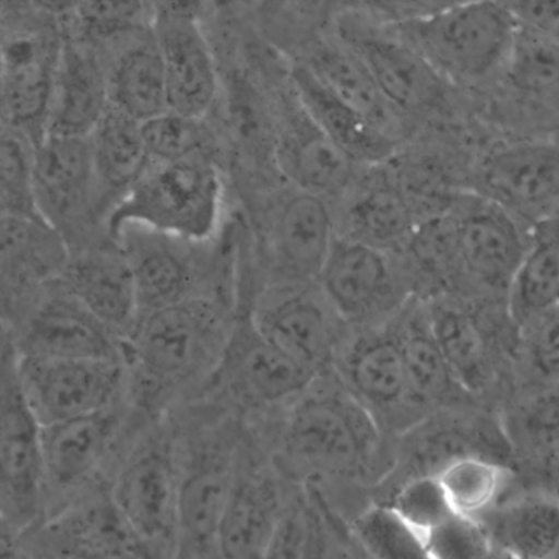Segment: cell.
<instances>
[{"label": "cell", "mask_w": 559, "mask_h": 559, "mask_svg": "<svg viewBox=\"0 0 559 559\" xmlns=\"http://www.w3.org/2000/svg\"><path fill=\"white\" fill-rule=\"evenodd\" d=\"M307 390L295 399L286 416L285 450L320 472L362 474L380 444L372 414L352 392L330 389L307 394Z\"/></svg>", "instance_id": "cell-4"}, {"label": "cell", "mask_w": 559, "mask_h": 559, "mask_svg": "<svg viewBox=\"0 0 559 559\" xmlns=\"http://www.w3.org/2000/svg\"><path fill=\"white\" fill-rule=\"evenodd\" d=\"M249 317L269 343L318 376L336 358L346 323L317 281L274 282Z\"/></svg>", "instance_id": "cell-5"}, {"label": "cell", "mask_w": 559, "mask_h": 559, "mask_svg": "<svg viewBox=\"0 0 559 559\" xmlns=\"http://www.w3.org/2000/svg\"><path fill=\"white\" fill-rule=\"evenodd\" d=\"M493 203L530 219L559 210V152L544 144H518L493 153L481 170Z\"/></svg>", "instance_id": "cell-17"}, {"label": "cell", "mask_w": 559, "mask_h": 559, "mask_svg": "<svg viewBox=\"0 0 559 559\" xmlns=\"http://www.w3.org/2000/svg\"><path fill=\"white\" fill-rule=\"evenodd\" d=\"M98 194L88 136L47 134L35 153V195L43 218L64 236L91 215Z\"/></svg>", "instance_id": "cell-13"}, {"label": "cell", "mask_w": 559, "mask_h": 559, "mask_svg": "<svg viewBox=\"0 0 559 559\" xmlns=\"http://www.w3.org/2000/svg\"><path fill=\"white\" fill-rule=\"evenodd\" d=\"M88 140L99 192L122 197L150 163L141 121L109 103Z\"/></svg>", "instance_id": "cell-31"}, {"label": "cell", "mask_w": 559, "mask_h": 559, "mask_svg": "<svg viewBox=\"0 0 559 559\" xmlns=\"http://www.w3.org/2000/svg\"><path fill=\"white\" fill-rule=\"evenodd\" d=\"M180 478L169 453L151 447L135 455L119 473L110 498L138 538L152 545L177 536Z\"/></svg>", "instance_id": "cell-14"}, {"label": "cell", "mask_w": 559, "mask_h": 559, "mask_svg": "<svg viewBox=\"0 0 559 559\" xmlns=\"http://www.w3.org/2000/svg\"><path fill=\"white\" fill-rule=\"evenodd\" d=\"M300 106L356 162L379 164L395 151L396 140L332 95L301 63L292 70Z\"/></svg>", "instance_id": "cell-24"}, {"label": "cell", "mask_w": 559, "mask_h": 559, "mask_svg": "<svg viewBox=\"0 0 559 559\" xmlns=\"http://www.w3.org/2000/svg\"><path fill=\"white\" fill-rule=\"evenodd\" d=\"M52 550L67 557H146L147 547L127 524L110 496L70 509L48 525Z\"/></svg>", "instance_id": "cell-26"}, {"label": "cell", "mask_w": 559, "mask_h": 559, "mask_svg": "<svg viewBox=\"0 0 559 559\" xmlns=\"http://www.w3.org/2000/svg\"><path fill=\"white\" fill-rule=\"evenodd\" d=\"M471 454L477 453L471 445L468 435L460 427L424 421L412 428L411 436L406 438L401 455L404 481L424 476L436 477L452 461Z\"/></svg>", "instance_id": "cell-42"}, {"label": "cell", "mask_w": 559, "mask_h": 559, "mask_svg": "<svg viewBox=\"0 0 559 559\" xmlns=\"http://www.w3.org/2000/svg\"><path fill=\"white\" fill-rule=\"evenodd\" d=\"M527 321V346L533 365L545 377L559 380V307Z\"/></svg>", "instance_id": "cell-50"}, {"label": "cell", "mask_w": 559, "mask_h": 559, "mask_svg": "<svg viewBox=\"0 0 559 559\" xmlns=\"http://www.w3.org/2000/svg\"><path fill=\"white\" fill-rule=\"evenodd\" d=\"M346 223L347 236L388 251L406 245L417 221L415 209L400 185L382 179L353 197Z\"/></svg>", "instance_id": "cell-32"}, {"label": "cell", "mask_w": 559, "mask_h": 559, "mask_svg": "<svg viewBox=\"0 0 559 559\" xmlns=\"http://www.w3.org/2000/svg\"><path fill=\"white\" fill-rule=\"evenodd\" d=\"M506 212L495 203L457 219L459 260L489 284L510 283L527 252Z\"/></svg>", "instance_id": "cell-27"}, {"label": "cell", "mask_w": 559, "mask_h": 559, "mask_svg": "<svg viewBox=\"0 0 559 559\" xmlns=\"http://www.w3.org/2000/svg\"><path fill=\"white\" fill-rule=\"evenodd\" d=\"M109 104L107 75L83 46H60L47 134L88 136ZM46 134V135H47Z\"/></svg>", "instance_id": "cell-21"}, {"label": "cell", "mask_w": 559, "mask_h": 559, "mask_svg": "<svg viewBox=\"0 0 559 559\" xmlns=\"http://www.w3.org/2000/svg\"><path fill=\"white\" fill-rule=\"evenodd\" d=\"M426 543L432 558H484L492 551L490 536L479 520L456 512L428 532Z\"/></svg>", "instance_id": "cell-46"}, {"label": "cell", "mask_w": 559, "mask_h": 559, "mask_svg": "<svg viewBox=\"0 0 559 559\" xmlns=\"http://www.w3.org/2000/svg\"><path fill=\"white\" fill-rule=\"evenodd\" d=\"M151 162H169L205 152L207 131L203 119L166 110L141 122Z\"/></svg>", "instance_id": "cell-43"}, {"label": "cell", "mask_w": 559, "mask_h": 559, "mask_svg": "<svg viewBox=\"0 0 559 559\" xmlns=\"http://www.w3.org/2000/svg\"><path fill=\"white\" fill-rule=\"evenodd\" d=\"M222 186L205 152L169 162H151L108 214L109 231L128 223L188 239L207 237L215 227Z\"/></svg>", "instance_id": "cell-3"}, {"label": "cell", "mask_w": 559, "mask_h": 559, "mask_svg": "<svg viewBox=\"0 0 559 559\" xmlns=\"http://www.w3.org/2000/svg\"><path fill=\"white\" fill-rule=\"evenodd\" d=\"M389 503L425 536L454 513L437 477L433 476L404 481Z\"/></svg>", "instance_id": "cell-44"}, {"label": "cell", "mask_w": 559, "mask_h": 559, "mask_svg": "<svg viewBox=\"0 0 559 559\" xmlns=\"http://www.w3.org/2000/svg\"><path fill=\"white\" fill-rule=\"evenodd\" d=\"M266 223L274 282L317 281L336 237L328 199L290 186Z\"/></svg>", "instance_id": "cell-11"}, {"label": "cell", "mask_w": 559, "mask_h": 559, "mask_svg": "<svg viewBox=\"0 0 559 559\" xmlns=\"http://www.w3.org/2000/svg\"><path fill=\"white\" fill-rule=\"evenodd\" d=\"M314 527L308 510L299 502L284 504L273 530L265 557L300 558L314 550Z\"/></svg>", "instance_id": "cell-49"}, {"label": "cell", "mask_w": 559, "mask_h": 559, "mask_svg": "<svg viewBox=\"0 0 559 559\" xmlns=\"http://www.w3.org/2000/svg\"><path fill=\"white\" fill-rule=\"evenodd\" d=\"M234 450L212 447L180 478L175 551L207 557L217 551V535L235 477Z\"/></svg>", "instance_id": "cell-16"}, {"label": "cell", "mask_w": 559, "mask_h": 559, "mask_svg": "<svg viewBox=\"0 0 559 559\" xmlns=\"http://www.w3.org/2000/svg\"><path fill=\"white\" fill-rule=\"evenodd\" d=\"M0 401L2 518L21 525L36 512L45 469L41 424L23 391L10 340L2 344Z\"/></svg>", "instance_id": "cell-6"}, {"label": "cell", "mask_w": 559, "mask_h": 559, "mask_svg": "<svg viewBox=\"0 0 559 559\" xmlns=\"http://www.w3.org/2000/svg\"><path fill=\"white\" fill-rule=\"evenodd\" d=\"M210 379L241 405L267 406L295 400L318 374L269 343L248 316L234 323Z\"/></svg>", "instance_id": "cell-9"}, {"label": "cell", "mask_w": 559, "mask_h": 559, "mask_svg": "<svg viewBox=\"0 0 559 559\" xmlns=\"http://www.w3.org/2000/svg\"><path fill=\"white\" fill-rule=\"evenodd\" d=\"M106 75L109 103L139 121L168 110L164 63L154 32L124 47Z\"/></svg>", "instance_id": "cell-30"}, {"label": "cell", "mask_w": 559, "mask_h": 559, "mask_svg": "<svg viewBox=\"0 0 559 559\" xmlns=\"http://www.w3.org/2000/svg\"><path fill=\"white\" fill-rule=\"evenodd\" d=\"M62 286L117 333L132 331L138 304L130 262L107 253H86L68 262Z\"/></svg>", "instance_id": "cell-23"}, {"label": "cell", "mask_w": 559, "mask_h": 559, "mask_svg": "<svg viewBox=\"0 0 559 559\" xmlns=\"http://www.w3.org/2000/svg\"><path fill=\"white\" fill-rule=\"evenodd\" d=\"M116 426L108 408L41 426L45 479L60 488L87 479L103 461Z\"/></svg>", "instance_id": "cell-25"}, {"label": "cell", "mask_w": 559, "mask_h": 559, "mask_svg": "<svg viewBox=\"0 0 559 559\" xmlns=\"http://www.w3.org/2000/svg\"><path fill=\"white\" fill-rule=\"evenodd\" d=\"M352 533L361 549L373 558L429 557L426 536L390 503L372 506L360 513Z\"/></svg>", "instance_id": "cell-38"}, {"label": "cell", "mask_w": 559, "mask_h": 559, "mask_svg": "<svg viewBox=\"0 0 559 559\" xmlns=\"http://www.w3.org/2000/svg\"><path fill=\"white\" fill-rule=\"evenodd\" d=\"M32 7L49 16H64L78 13L84 0H28Z\"/></svg>", "instance_id": "cell-53"}, {"label": "cell", "mask_w": 559, "mask_h": 559, "mask_svg": "<svg viewBox=\"0 0 559 559\" xmlns=\"http://www.w3.org/2000/svg\"><path fill=\"white\" fill-rule=\"evenodd\" d=\"M500 537L516 557L548 558L559 554V501L525 499L502 518Z\"/></svg>", "instance_id": "cell-35"}, {"label": "cell", "mask_w": 559, "mask_h": 559, "mask_svg": "<svg viewBox=\"0 0 559 559\" xmlns=\"http://www.w3.org/2000/svg\"><path fill=\"white\" fill-rule=\"evenodd\" d=\"M510 286L513 310L524 320L559 307V239L527 250Z\"/></svg>", "instance_id": "cell-37"}, {"label": "cell", "mask_w": 559, "mask_h": 559, "mask_svg": "<svg viewBox=\"0 0 559 559\" xmlns=\"http://www.w3.org/2000/svg\"><path fill=\"white\" fill-rule=\"evenodd\" d=\"M284 504L277 481L266 471L236 473L218 528V555L241 559L265 557Z\"/></svg>", "instance_id": "cell-20"}, {"label": "cell", "mask_w": 559, "mask_h": 559, "mask_svg": "<svg viewBox=\"0 0 559 559\" xmlns=\"http://www.w3.org/2000/svg\"><path fill=\"white\" fill-rule=\"evenodd\" d=\"M153 32L163 58L167 108L204 119L219 91V74L211 46L188 12H165Z\"/></svg>", "instance_id": "cell-12"}, {"label": "cell", "mask_w": 559, "mask_h": 559, "mask_svg": "<svg viewBox=\"0 0 559 559\" xmlns=\"http://www.w3.org/2000/svg\"><path fill=\"white\" fill-rule=\"evenodd\" d=\"M519 27L559 39V0H502Z\"/></svg>", "instance_id": "cell-52"}, {"label": "cell", "mask_w": 559, "mask_h": 559, "mask_svg": "<svg viewBox=\"0 0 559 559\" xmlns=\"http://www.w3.org/2000/svg\"><path fill=\"white\" fill-rule=\"evenodd\" d=\"M139 317L189 297L187 264L170 250L153 248L130 262ZM138 317V318H139Z\"/></svg>", "instance_id": "cell-41"}, {"label": "cell", "mask_w": 559, "mask_h": 559, "mask_svg": "<svg viewBox=\"0 0 559 559\" xmlns=\"http://www.w3.org/2000/svg\"><path fill=\"white\" fill-rule=\"evenodd\" d=\"M394 24L423 20L464 0H348Z\"/></svg>", "instance_id": "cell-51"}, {"label": "cell", "mask_w": 559, "mask_h": 559, "mask_svg": "<svg viewBox=\"0 0 559 559\" xmlns=\"http://www.w3.org/2000/svg\"><path fill=\"white\" fill-rule=\"evenodd\" d=\"M58 56L51 57L32 35L13 37L3 47L2 126L23 133L36 146L47 134Z\"/></svg>", "instance_id": "cell-18"}, {"label": "cell", "mask_w": 559, "mask_h": 559, "mask_svg": "<svg viewBox=\"0 0 559 559\" xmlns=\"http://www.w3.org/2000/svg\"><path fill=\"white\" fill-rule=\"evenodd\" d=\"M233 326L222 307L202 296H189L142 316L123 345V360L133 368L139 401L156 405L176 390L210 378Z\"/></svg>", "instance_id": "cell-1"}, {"label": "cell", "mask_w": 559, "mask_h": 559, "mask_svg": "<svg viewBox=\"0 0 559 559\" xmlns=\"http://www.w3.org/2000/svg\"><path fill=\"white\" fill-rule=\"evenodd\" d=\"M337 37L365 62L392 109L419 114L441 96L447 79L412 44L358 21L338 23Z\"/></svg>", "instance_id": "cell-10"}, {"label": "cell", "mask_w": 559, "mask_h": 559, "mask_svg": "<svg viewBox=\"0 0 559 559\" xmlns=\"http://www.w3.org/2000/svg\"><path fill=\"white\" fill-rule=\"evenodd\" d=\"M1 283L10 296L60 277L69 262L64 236L40 217L1 215Z\"/></svg>", "instance_id": "cell-22"}, {"label": "cell", "mask_w": 559, "mask_h": 559, "mask_svg": "<svg viewBox=\"0 0 559 559\" xmlns=\"http://www.w3.org/2000/svg\"><path fill=\"white\" fill-rule=\"evenodd\" d=\"M501 79L530 95L558 91L559 39L519 27Z\"/></svg>", "instance_id": "cell-39"}, {"label": "cell", "mask_w": 559, "mask_h": 559, "mask_svg": "<svg viewBox=\"0 0 559 559\" xmlns=\"http://www.w3.org/2000/svg\"><path fill=\"white\" fill-rule=\"evenodd\" d=\"M304 64L338 100L392 135L391 106L365 62L342 39L314 44Z\"/></svg>", "instance_id": "cell-29"}, {"label": "cell", "mask_w": 559, "mask_h": 559, "mask_svg": "<svg viewBox=\"0 0 559 559\" xmlns=\"http://www.w3.org/2000/svg\"><path fill=\"white\" fill-rule=\"evenodd\" d=\"M518 427L534 452L559 466V390L528 401L518 415Z\"/></svg>", "instance_id": "cell-47"}, {"label": "cell", "mask_w": 559, "mask_h": 559, "mask_svg": "<svg viewBox=\"0 0 559 559\" xmlns=\"http://www.w3.org/2000/svg\"><path fill=\"white\" fill-rule=\"evenodd\" d=\"M447 80L501 78L519 25L502 0H464L429 17L395 24Z\"/></svg>", "instance_id": "cell-2"}, {"label": "cell", "mask_w": 559, "mask_h": 559, "mask_svg": "<svg viewBox=\"0 0 559 559\" xmlns=\"http://www.w3.org/2000/svg\"><path fill=\"white\" fill-rule=\"evenodd\" d=\"M436 477L454 512L478 519L498 498L506 469L471 454L452 461Z\"/></svg>", "instance_id": "cell-36"}, {"label": "cell", "mask_w": 559, "mask_h": 559, "mask_svg": "<svg viewBox=\"0 0 559 559\" xmlns=\"http://www.w3.org/2000/svg\"><path fill=\"white\" fill-rule=\"evenodd\" d=\"M345 322L369 323L395 311L407 286L386 250L336 235L317 277Z\"/></svg>", "instance_id": "cell-8"}, {"label": "cell", "mask_w": 559, "mask_h": 559, "mask_svg": "<svg viewBox=\"0 0 559 559\" xmlns=\"http://www.w3.org/2000/svg\"><path fill=\"white\" fill-rule=\"evenodd\" d=\"M341 372L352 393L366 406L413 404L395 331L373 332L356 340L341 362Z\"/></svg>", "instance_id": "cell-28"}, {"label": "cell", "mask_w": 559, "mask_h": 559, "mask_svg": "<svg viewBox=\"0 0 559 559\" xmlns=\"http://www.w3.org/2000/svg\"><path fill=\"white\" fill-rule=\"evenodd\" d=\"M431 333L457 383L463 390L479 388L486 373L485 342L476 321L448 306L427 311Z\"/></svg>", "instance_id": "cell-34"}, {"label": "cell", "mask_w": 559, "mask_h": 559, "mask_svg": "<svg viewBox=\"0 0 559 559\" xmlns=\"http://www.w3.org/2000/svg\"><path fill=\"white\" fill-rule=\"evenodd\" d=\"M123 344L116 331L62 286L60 295L47 298L32 311L24 328L20 354L124 361Z\"/></svg>", "instance_id": "cell-15"}, {"label": "cell", "mask_w": 559, "mask_h": 559, "mask_svg": "<svg viewBox=\"0 0 559 559\" xmlns=\"http://www.w3.org/2000/svg\"><path fill=\"white\" fill-rule=\"evenodd\" d=\"M414 405H427L449 397L463 388L452 374L429 325L427 312H415L395 330Z\"/></svg>", "instance_id": "cell-33"}, {"label": "cell", "mask_w": 559, "mask_h": 559, "mask_svg": "<svg viewBox=\"0 0 559 559\" xmlns=\"http://www.w3.org/2000/svg\"><path fill=\"white\" fill-rule=\"evenodd\" d=\"M148 0H84L76 15L84 28L102 37L134 32L143 22Z\"/></svg>", "instance_id": "cell-48"}, {"label": "cell", "mask_w": 559, "mask_h": 559, "mask_svg": "<svg viewBox=\"0 0 559 559\" xmlns=\"http://www.w3.org/2000/svg\"><path fill=\"white\" fill-rule=\"evenodd\" d=\"M413 263L423 272H437L459 259L457 219L433 215L417 222L404 246Z\"/></svg>", "instance_id": "cell-45"}, {"label": "cell", "mask_w": 559, "mask_h": 559, "mask_svg": "<svg viewBox=\"0 0 559 559\" xmlns=\"http://www.w3.org/2000/svg\"><path fill=\"white\" fill-rule=\"evenodd\" d=\"M36 145L23 133L1 128V215L40 217L35 195Z\"/></svg>", "instance_id": "cell-40"}, {"label": "cell", "mask_w": 559, "mask_h": 559, "mask_svg": "<svg viewBox=\"0 0 559 559\" xmlns=\"http://www.w3.org/2000/svg\"><path fill=\"white\" fill-rule=\"evenodd\" d=\"M274 159L290 186L329 198L342 193L359 164L332 140L301 107V117L276 134Z\"/></svg>", "instance_id": "cell-19"}, {"label": "cell", "mask_w": 559, "mask_h": 559, "mask_svg": "<svg viewBox=\"0 0 559 559\" xmlns=\"http://www.w3.org/2000/svg\"><path fill=\"white\" fill-rule=\"evenodd\" d=\"M25 396L41 426L109 408L123 381V364L109 359L25 356L17 352Z\"/></svg>", "instance_id": "cell-7"}, {"label": "cell", "mask_w": 559, "mask_h": 559, "mask_svg": "<svg viewBox=\"0 0 559 559\" xmlns=\"http://www.w3.org/2000/svg\"><path fill=\"white\" fill-rule=\"evenodd\" d=\"M213 5L221 10L231 11L237 9H243L245 7H249L263 0H209Z\"/></svg>", "instance_id": "cell-54"}]
</instances>
